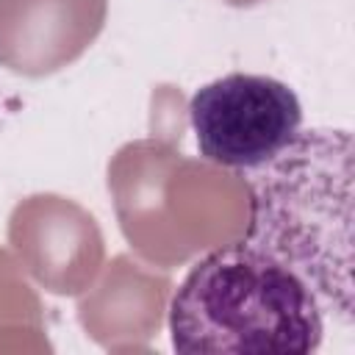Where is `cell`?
<instances>
[{
    "mask_svg": "<svg viewBox=\"0 0 355 355\" xmlns=\"http://www.w3.org/2000/svg\"><path fill=\"white\" fill-rule=\"evenodd\" d=\"M169 336L183 355H308L322 347L324 316L288 263L244 239L186 272L169 302Z\"/></svg>",
    "mask_w": 355,
    "mask_h": 355,
    "instance_id": "6da1fadb",
    "label": "cell"
},
{
    "mask_svg": "<svg viewBox=\"0 0 355 355\" xmlns=\"http://www.w3.org/2000/svg\"><path fill=\"white\" fill-rule=\"evenodd\" d=\"M189 119L202 158L250 172L297 139L302 105L294 89L277 78L230 72L191 94Z\"/></svg>",
    "mask_w": 355,
    "mask_h": 355,
    "instance_id": "7a4b0ae2",
    "label": "cell"
}]
</instances>
